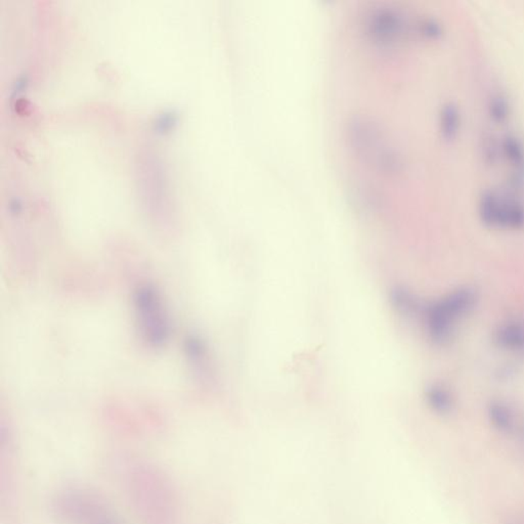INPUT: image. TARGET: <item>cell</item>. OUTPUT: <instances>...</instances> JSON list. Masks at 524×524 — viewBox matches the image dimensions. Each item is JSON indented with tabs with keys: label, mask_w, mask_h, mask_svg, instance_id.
<instances>
[{
	"label": "cell",
	"mask_w": 524,
	"mask_h": 524,
	"mask_svg": "<svg viewBox=\"0 0 524 524\" xmlns=\"http://www.w3.org/2000/svg\"><path fill=\"white\" fill-rule=\"evenodd\" d=\"M477 301V292L473 288L463 287L424 306L426 330L430 339L439 346L448 344L456 334L457 324L470 314Z\"/></svg>",
	"instance_id": "6da1fadb"
},
{
	"label": "cell",
	"mask_w": 524,
	"mask_h": 524,
	"mask_svg": "<svg viewBox=\"0 0 524 524\" xmlns=\"http://www.w3.org/2000/svg\"><path fill=\"white\" fill-rule=\"evenodd\" d=\"M133 306L142 340L154 348L164 346L169 338L170 325L160 293L153 286H140L133 295Z\"/></svg>",
	"instance_id": "7a4b0ae2"
},
{
	"label": "cell",
	"mask_w": 524,
	"mask_h": 524,
	"mask_svg": "<svg viewBox=\"0 0 524 524\" xmlns=\"http://www.w3.org/2000/svg\"><path fill=\"white\" fill-rule=\"evenodd\" d=\"M56 510L70 524H120L105 503L81 489H70L61 494Z\"/></svg>",
	"instance_id": "3957f363"
},
{
	"label": "cell",
	"mask_w": 524,
	"mask_h": 524,
	"mask_svg": "<svg viewBox=\"0 0 524 524\" xmlns=\"http://www.w3.org/2000/svg\"><path fill=\"white\" fill-rule=\"evenodd\" d=\"M407 25L403 16L392 8H381L369 17V33L376 42L391 45L401 42L407 33Z\"/></svg>",
	"instance_id": "277c9868"
},
{
	"label": "cell",
	"mask_w": 524,
	"mask_h": 524,
	"mask_svg": "<svg viewBox=\"0 0 524 524\" xmlns=\"http://www.w3.org/2000/svg\"><path fill=\"white\" fill-rule=\"evenodd\" d=\"M493 339L498 348L524 355V321L513 319L503 322L494 330Z\"/></svg>",
	"instance_id": "5b68a950"
},
{
	"label": "cell",
	"mask_w": 524,
	"mask_h": 524,
	"mask_svg": "<svg viewBox=\"0 0 524 524\" xmlns=\"http://www.w3.org/2000/svg\"><path fill=\"white\" fill-rule=\"evenodd\" d=\"M489 418L496 430L509 437H520L524 422L520 421L518 415L511 406L504 401H493L489 406Z\"/></svg>",
	"instance_id": "8992f818"
},
{
	"label": "cell",
	"mask_w": 524,
	"mask_h": 524,
	"mask_svg": "<svg viewBox=\"0 0 524 524\" xmlns=\"http://www.w3.org/2000/svg\"><path fill=\"white\" fill-rule=\"evenodd\" d=\"M461 111L453 102H448L441 106L439 112V130L441 137L448 142L457 138L461 130Z\"/></svg>",
	"instance_id": "52a82bcc"
},
{
	"label": "cell",
	"mask_w": 524,
	"mask_h": 524,
	"mask_svg": "<svg viewBox=\"0 0 524 524\" xmlns=\"http://www.w3.org/2000/svg\"><path fill=\"white\" fill-rule=\"evenodd\" d=\"M425 396L428 406L439 414H450L455 408V398L451 390L444 385L439 384V383L431 384L426 389Z\"/></svg>",
	"instance_id": "ba28073f"
},
{
	"label": "cell",
	"mask_w": 524,
	"mask_h": 524,
	"mask_svg": "<svg viewBox=\"0 0 524 524\" xmlns=\"http://www.w3.org/2000/svg\"><path fill=\"white\" fill-rule=\"evenodd\" d=\"M503 157L507 159L514 167L524 164V145L516 135H508L502 140Z\"/></svg>",
	"instance_id": "9c48e42d"
},
{
	"label": "cell",
	"mask_w": 524,
	"mask_h": 524,
	"mask_svg": "<svg viewBox=\"0 0 524 524\" xmlns=\"http://www.w3.org/2000/svg\"><path fill=\"white\" fill-rule=\"evenodd\" d=\"M394 306L405 315H414L423 312L424 306L420 305L418 300L407 290L396 289L392 295Z\"/></svg>",
	"instance_id": "30bf717a"
},
{
	"label": "cell",
	"mask_w": 524,
	"mask_h": 524,
	"mask_svg": "<svg viewBox=\"0 0 524 524\" xmlns=\"http://www.w3.org/2000/svg\"><path fill=\"white\" fill-rule=\"evenodd\" d=\"M489 114L491 119L498 124H502L507 121L510 115V104L507 97L501 94L493 95L489 99Z\"/></svg>",
	"instance_id": "8fae6325"
},
{
	"label": "cell",
	"mask_w": 524,
	"mask_h": 524,
	"mask_svg": "<svg viewBox=\"0 0 524 524\" xmlns=\"http://www.w3.org/2000/svg\"><path fill=\"white\" fill-rule=\"evenodd\" d=\"M482 157L487 164H496L499 159L503 157L502 142H499L498 138L493 135H485L482 140Z\"/></svg>",
	"instance_id": "7c38bea8"
},
{
	"label": "cell",
	"mask_w": 524,
	"mask_h": 524,
	"mask_svg": "<svg viewBox=\"0 0 524 524\" xmlns=\"http://www.w3.org/2000/svg\"><path fill=\"white\" fill-rule=\"evenodd\" d=\"M420 32L425 37L437 39L442 35V27L435 19H425L419 24Z\"/></svg>",
	"instance_id": "4fadbf2b"
}]
</instances>
